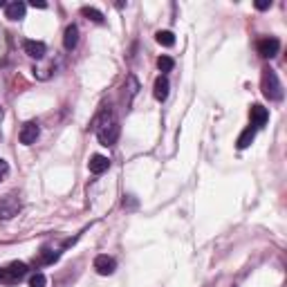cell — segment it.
Masks as SVG:
<instances>
[{"instance_id":"cell-26","label":"cell","mask_w":287,"mask_h":287,"mask_svg":"<svg viewBox=\"0 0 287 287\" xmlns=\"http://www.w3.org/2000/svg\"><path fill=\"white\" fill-rule=\"evenodd\" d=\"M32 7H38V9H45V7H47V5H45V3H36V0H34V3H32Z\"/></svg>"},{"instance_id":"cell-23","label":"cell","mask_w":287,"mask_h":287,"mask_svg":"<svg viewBox=\"0 0 287 287\" xmlns=\"http://www.w3.org/2000/svg\"><path fill=\"white\" fill-rule=\"evenodd\" d=\"M269 7H272V0H260V3H256V9H269Z\"/></svg>"},{"instance_id":"cell-9","label":"cell","mask_w":287,"mask_h":287,"mask_svg":"<svg viewBox=\"0 0 287 287\" xmlns=\"http://www.w3.org/2000/svg\"><path fill=\"white\" fill-rule=\"evenodd\" d=\"M88 168H90V173H94V175H101V173H106L110 168V160L106 155H92L88 162Z\"/></svg>"},{"instance_id":"cell-13","label":"cell","mask_w":287,"mask_h":287,"mask_svg":"<svg viewBox=\"0 0 287 287\" xmlns=\"http://www.w3.org/2000/svg\"><path fill=\"white\" fill-rule=\"evenodd\" d=\"M168 90H171V86H168V79L162 74V76H157L155 79V86H153V94H155V99L157 101H166L168 97Z\"/></svg>"},{"instance_id":"cell-5","label":"cell","mask_w":287,"mask_h":287,"mask_svg":"<svg viewBox=\"0 0 287 287\" xmlns=\"http://www.w3.org/2000/svg\"><path fill=\"white\" fill-rule=\"evenodd\" d=\"M94 269H97L99 276H110V274H115L117 263H115V258L108 254H99L94 258Z\"/></svg>"},{"instance_id":"cell-2","label":"cell","mask_w":287,"mask_h":287,"mask_svg":"<svg viewBox=\"0 0 287 287\" xmlns=\"http://www.w3.org/2000/svg\"><path fill=\"white\" fill-rule=\"evenodd\" d=\"M22 204H20V198L16 193H9L5 198H0V220H11L20 213Z\"/></svg>"},{"instance_id":"cell-7","label":"cell","mask_w":287,"mask_h":287,"mask_svg":"<svg viewBox=\"0 0 287 287\" xmlns=\"http://www.w3.org/2000/svg\"><path fill=\"white\" fill-rule=\"evenodd\" d=\"M139 90H142V86H139L137 76H135V74H128V76H126V83H123V101H126V103H131V101L137 97Z\"/></svg>"},{"instance_id":"cell-22","label":"cell","mask_w":287,"mask_h":287,"mask_svg":"<svg viewBox=\"0 0 287 287\" xmlns=\"http://www.w3.org/2000/svg\"><path fill=\"white\" fill-rule=\"evenodd\" d=\"M7 173H9V164L3 160V157H0V182H3V177L7 175Z\"/></svg>"},{"instance_id":"cell-25","label":"cell","mask_w":287,"mask_h":287,"mask_svg":"<svg viewBox=\"0 0 287 287\" xmlns=\"http://www.w3.org/2000/svg\"><path fill=\"white\" fill-rule=\"evenodd\" d=\"M123 206H137V202L131 200V195H128V198H123Z\"/></svg>"},{"instance_id":"cell-28","label":"cell","mask_w":287,"mask_h":287,"mask_svg":"<svg viewBox=\"0 0 287 287\" xmlns=\"http://www.w3.org/2000/svg\"><path fill=\"white\" fill-rule=\"evenodd\" d=\"M0 119H3V108H0Z\"/></svg>"},{"instance_id":"cell-11","label":"cell","mask_w":287,"mask_h":287,"mask_svg":"<svg viewBox=\"0 0 287 287\" xmlns=\"http://www.w3.org/2000/svg\"><path fill=\"white\" fill-rule=\"evenodd\" d=\"M25 11H27V5L25 3H7V7H5V16H7L9 20H22L25 18Z\"/></svg>"},{"instance_id":"cell-14","label":"cell","mask_w":287,"mask_h":287,"mask_svg":"<svg viewBox=\"0 0 287 287\" xmlns=\"http://www.w3.org/2000/svg\"><path fill=\"white\" fill-rule=\"evenodd\" d=\"M7 274H9V283H16L22 276H27V265L25 263H11L7 267Z\"/></svg>"},{"instance_id":"cell-21","label":"cell","mask_w":287,"mask_h":287,"mask_svg":"<svg viewBox=\"0 0 287 287\" xmlns=\"http://www.w3.org/2000/svg\"><path fill=\"white\" fill-rule=\"evenodd\" d=\"M45 285H47V278H45V274H41V272H36L30 278V287H45Z\"/></svg>"},{"instance_id":"cell-19","label":"cell","mask_w":287,"mask_h":287,"mask_svg":"<svg viewBox=\"0 0 287 287\" xmlns=\"http://www.w3.org/2000/svg\"><path fill=\"white\" fill-rule=\"evenodd\" d=\"M173 65H175V61H173L171 56H160V59H157V67H160L162 72H171Z\"/></svg>"},{"instance_id":"cell-4","label":"cell","mask_w":287,"mask_h":287,"mask_svg":"<svg viewBox=\"0 0 287 287\" xmlns=\"http://www.w3.org/2000/svg\"><path fill=\"white\" fill-rule=\"evenodd\" d=\"M278 49H280V41L276 36H265L258 41V54L263 59H274L278 54Z\"/></svg>"},{"instance_id":"cell-3","label":"cell","mask_w":287,"mask_h":287,"mask_svg":"<svg viewBox=\"0 0 287 287\" xmlns=\"http://www.w3.org/2000/svg\"><path fill=\"white\" fill-rule=\"evenodd\" d=\"M119 133H121L119 123L112 121V123H108V126L99 128V131H97V139H99L101 146H115L117 139H119Z\"/></svg>"},{"instance_id":"cell-6","label":"cell","mask_w":287,"mask_h":287,"mask_svg":"<svg viewBox=\"0 0 287 287\" xmlns=\"http://www.w3.org/2000/svg\"><path fill=\"white\" fill-rule=\"evenodd\" d=\"M38 135H41V128H38V123L36 121H27L25 126L20 128V144H25V146H32V144H36V139H38Z\"/></svg>"},{"instance_id":"cell-24","label":"cell","mask_w":287,"mask_h":287,"mask_svg":"<svg viewBox=\"0 0 287 287\" xmlns=\"http://www.w3.org/2000/svg\"><path fill=\"white\" fill-rule=\"evenodd\" d=\"M0 283H9V274H7V269H0Z\"/></svg>"},{"instance_id":"cell-1","label":"cell","mask_w":287,"mask_h":287,"mask_svg":"<svg viewBox=\"0 0 287 287\" xmlns=\"http://www.w3.org/2000/svg\"><path fill=\"white\" fill-rule=\"evenodd\" d=\"M260 88H263V94H265L269 101H283V83H280L278 74L272 67H265V70H263Z\"/></svg>"},{"instance_id":"cell-16","label":"cell","mask_w":287,"mask_h":287,"mask_svg":"<svg viewBox=\"0 0 287 287\" xmlns=\"http://www.w3.org/2000/svg\"><path fill=\"white\" fill-rule=\"evenodd\" d=\"M115 121V117H112V110L110 108H103L101 110V115H97V119H94L92 123V128H94V133L99 131V128H103V126H108V123Z\"/></svg>"},{"instance_id":"cell-12","label":"cell","mask_w":287,"mask_h":287,"mask_svg":"<svg viewBox=\"0 0 287 287\" xmlns=\"http://www.w3.org/2000/svg\"><path fill=\"white\" fill-rule=\"evenodd\" d=\"M79 45V27L76 25H67L65 27V34H63V47L67 52H72Z\"/></svg>"},{"instance_id":"cell-8","label":"cell","mask_w":287,"mask_h":287,"mask_svg":"<svg viewBox=\"0 0 287 287\" xmlns=\"http://www.w3.org/2000/svg\"><path fill=\"white\" fill-rule=\"evenodd\" d=\"M22 49H25L27 56H32V59H36V61L47 54V47H45L43 41H25L22 43Z\"/></svg>"},{"instance_id":"cell-10","label":"cell","mask_w":287,"mask_h":287,"mask_svg":"<svg viewBox=\"0 0 287 287\" xmlns=\"http://www.w3.org/2000/svg\"><path fill=\"white\" fill-rule=\"evenodd\" d=\"M249 117H251V123H254V128H260V126H265V123H267L269 112H267V108H263V106L254 103V106L249 108Z\"/></svg>"},{"instance_id":"cell-18","label":"cell","mask_w":287,"mask_h":287,"mask_svg":"<svg viewBox=\"0 0 287 287\" xmlns=\"http://www.w3.org/2000/svg\"><path fill=\"white\" fill-rule=\"evenodd\" d=\"M81 16H86L88 20H92V22H103V14H101L99 9H94V7H83L81 9Z\"/></svg>"},{"instance_id":"cell-17","label":"cell","mask_w":287,"mask_h":287,"mask_svg":"<svg viewBox=\"0 0 287 287\" xmlns=\"http://www.w3.org/2000/svg\"><path fill=\"white\" fill-rule=\"evenodd\" d=\"M155 41L160 45H164V47H173V45H175V34L168 32V30H160L155 34Z\"/></svg>"},{"instance_id":"cell-27","label":"cell","mask_w":287,"mask_h":287,"mask_svg":"<svg viewBox=\"0 0 287 287\" xmlns=\"http://www.w3.org/2000/svg\"><path fill=\"white\" fill-rule=\"evenodd\" d=\"M0 7H7V3H5V0H0Z\"/></svg>"},{"instance_id":"cell-20","label":"cell","mask_w":287,"mask_h":287,"mask_svg":"<svg viewBox=\"0 0 287 287\" xmlns=\"http://www.w3.org/2000/svg\"><path fill=\"white\" fill-rule=\"evenodd\" d=\"M56 258H59V254L52 249H43L41 251V258H38V263H43V265H49V263H54Z\"/></svg>"},{"instance_id":"cell-15","label":"cell","mask_w":287,"mask_h":287,"mask_svg":"<svg viewBox=\"0 0 287 287\" xmlns=\"http://www.w3.org/2000/svg\"><path fill=\"white\" fill-rule=\"evenodd\" d=\"M254 139H256V128H254V126L245 128V131H243V135H240V137H238V148H240V150L249 148Z\"/></svg>"}]
</instances>
